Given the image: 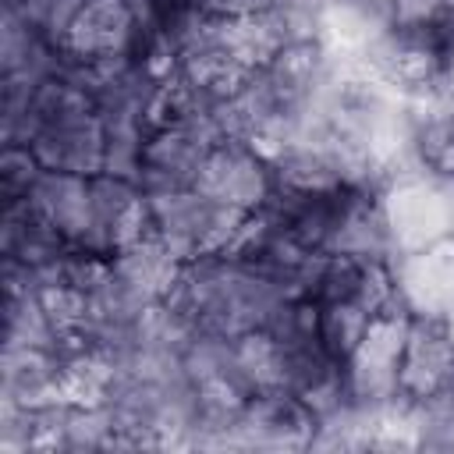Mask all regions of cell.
Wrapping results in <instances>:
<instances>
[{"label": "cell", "mask_w": 454, "mask_h": 454, "mask_svg": "<svg viewBox=\"0 0 454 454\" xmlns=\"http://www.w3.org/2000/svg\"><path fill=\"white\" fill-rule=\"evenodd\" d=\"M319 415L291 390H259L234 419V447H312Z\"/></svg>", "instance_id": "5b68a950"}, {"label": "cell", "mask_w": 454, "mask_h": 454, "mask_svg": "<svg viewBox=\"0 0 454 454\" xmlns=\"http://www.w3.org/2000/svg\"><path fill=\"white\" fill-rule=\"evenodd\" d=\"M110 262H114L117 280H121L138 301H145V305L163 301V298L170 294V287L177 284L181 270H184V262H181L156 234H145V238L124 245L121 252L110 255Z\"/></svg>", "instance_id": "4fadbf2b"}, {"label": "cell", "mask_w": 454, "mask_h": 454, "mask_svg": "<svg viewBox=\"0 0 454 454\" xmlns=\"http://www.w3.org/2000/svg\"><path fill=\"white\" fill-rule=\"evenodd\" d=\"M145 234H149L145 192L128 177L96 174L92 177V234L82 252L114 255Z\"/></svg>", "instance_id": "52a82bcc"}, {"label": "cell", "mask_w": 454, "mask_h": 454, "mask_svg": "<svg viewBox=\"0 0 454 454\" xmlns=\"http://www.w3.org/2000/svg\"><path fill=\"white\" fill-rule=\"evenodd\" d=\"M46 167L39 163V156L28 145H4L0 156V192H4V206L7 202H21L28 199L32 184L39 181Z\"/></svg>", "instance_id": "d6986e66"}, {"label": "cell", "mask_w": 454, "mask_h": 454, "mask_svg": "<svg viewBox=\"0 0 454 454\" xmlns=\"http://www.w3.org/2000/svg\"><path fill=\"white\" fill-rule=\"evenodd\" d=\"M0 380V397L25 408H46L53 401H64L60 355L53 348H4Z\"/></svg>", "instance_id": "5bb4252c"}, {"label": "cell", "mask_w": 454, "mask_h": 454, "mask_svg": "<svg viewBox=\"0 0 454 454\" xmlns=\"http://www.w3.org/2000/svg\"><path fill=\"white\" fill-rule=\"evenodd\" d=\"M390 28H433L443 25V0H394Z\"/></svg>", "instance_id": "44dd1931"}, {"label": "cell", "mask_w": 454, "mask_h": 454, "mask_svg": "<svg viewBox=\"0 0 454 454\" xmlns=\"http://www.w3.org/2000/svg\"><path fill=\"white\" fill-rule=\"evenodd\" d=\"M4 348H53L57 351V330L46 319L35 294H7Z\"/></svg>", "instance_id": "2e32d148"}, {"label": "cell", "mask_w": 454, "mask_h": 454, "mask_svg": "<svg viewBox=\"0 0 454 454\" xmlns=\"http://www.w3.org/2000/svg\"><path fill=\"white\" fill-rule=\"evenodd\" d=\"M372 4H376V7H383L387 14H390V7H394V0H372Z\"/></svg>", "instance_id": "d4e9b609"}, {"label": "cell", "mask_w": 454, "mask_h": 454, "mask_svg": "<svg viewBox=\"0 0 454 454\" xmlns=\"http://www.w3.org/2000/svg\"><path fill=\"white\" fill-rule=\"evenodd\" d=\"M443 74H447V82L454 85V39H450V46H447V60H443Z\"/></svg>", "instance_id": "603a6c76"}, {"label": "cell", "mask_w": 454, "mask_h": 454, "mask_svg": "<svg viewBox=\"0 0 454 454\" xmlns=\"http://www.w3.org/2000/svg\"><path fill=\"white\" fill-rule=\"evenodd\" d=\"M401 301L411 316L454 319V238L419 252H404L390 262Z\"/></svg>", "instance_id": "ba28073f"}, {"label": "cell", "mask_w": 454, "mask_h": 454, "mask_svg": "<svg viewBox=\"0 0 454 454\" xmlns=\"http://www.w3.org/2000/svg\"><path fill=\"white\" fill-rule=\"evenodd\" d=\"M14 4L28 18V25L39 35H46L50 43H57V46L64 43L67 28L74 25V18L85 7V0H14Z\"/></svg>", "instance_id": "ffe728a7"}, {"label": "cell", "mask_w": 454, "mask_h": 454, "mask_svg": "<svg viewBox=\"0 0 454 454\" xmlns=\"http://www.w3.org/2000/svg\"><path fill=\"white\" fill-rule=\"evenodd\" d=\"M213 35L223 50H231L245 67L259 71L266 67L284 43V32L277 28L273 14L270 11H259V14H231V18H220L216 14V25H213Z\"/></svg>", "instance_id": "9a60e30c"}, {"label": "cell", "mask_w": 454, "mask_h": 454, "mask_svg": "<svg viewBox=\"0 0 454 454\" xmlns=\"http://www.w3.org/2000/svg\"><path fill=\"white\" fill-rule=\"evenodd\" d=\"M273 0H202V11L209 14H220V18H231V14H259V11H270Z\"/></svg>", "instance_id": "7402d4cb"}, {"label": "cell", "mask_w": 454, "mask_h": 454, "mask_svg": "<svg viewBox=\"0 0 454 454\" xmlns=\"http://www.w3.org/2000/svg\"><path fill=\"white\" fill-rule=\"evenodd\" d=\"M149 199V234H156L181 262L220 255L245 223V209L206 199L195 188H174Z\"/></svg>", "instance_id": "6da1fadb"}, {"label": "cell", "mask_w": 454, "mask_h": 454, "mask_svg": "<svg viewBox=\"0 0 454 454\" xmlns=\"http://www.w3.org/2000/svg\"><path fill=\"white\" fill-rule=\"evenodd\" d=\"M443 25L454 32V0H443Z\"/></svg>", "instance_id": "cb8c5ba5"}, {"label": "cell", "mask_w": 454, "mask_h": 454, "mask_svg": "<svg viewBox=\"0 0 454 454\" xmlns=\"http://www.w3.org/2000/svg\"><path fill=\"white\" fill-rule=\"evenodd\" d=\"M397 387L411 401L454 397V330L447 319L411 316Z\"/></svg>", "instance_id": "8992f818"}, {"label": "cell", "mask_w": 454, "mask_h": 454, "mask_svg": "<svg viewBox=\"0 0 454 454\" xmlns=\"http://www.w3.org/2000/svg\"><path fill=\"white\" fill-rule=\"evenodd\" d=\"M46 170H67L82 177L103 174L106 160V135H103V117L96 114H78V117H60L39 128V135L28 145Z\"/></svg>", "instance_id": "30bf717a"}, {"label": "cell", "mask_w": 454, "mask_h": 454, "mask_svg": "<svg viewBox=\"0 0 454 454\" xmlns=\"http://www.w3.org/2000/svg\"><path fill=\"white\" fill-rule=\"evenodd\" d=\"M195 192H202L213 202L255 213L266 206L273 192V167L248 142L227 138L206 153L202 170L195 177Z\"/></svg>", "instance_id": "277c9868"}, {"label": "cell", "mask_w": 454, "mask_h": 454, "mask_svg": "<svg viewBox=\"0 0 454 454\" xmlns=\"http://www.w3.org/2000/svg\"><path fill=\"white\" fill-rule=\"evenodd\" d=\"M369 323L372 316L358 301H319V337L337 362H348V355L365 337Z\"/></svg>", "instance_id": "e0dca14e"}, {"label": "cell", "mask_w": 454, "mask_h": 454, "mask_svg": "<svg viewBox=\"0 0 454 454\" xmlns=\"http://www.w3.org/2000/svg\"><path fill=\"white\" fill-rule=\"evenodd\" d=\"M411 149L433 177L454 181V114L419 121L411 135Z\"/></svg>", "instance_id": "ac0fdd59"}, {"label": "cell", "mask_w": 454, "mask_h": 454, "mask_svg": "<svg viewBox=\"0 0 454 454\" xmlns=\"http://www.w3.org/2000/svg\"><path fill=\"white\" fill-rule=\"evenodd\" d=\"M397 255L454 238V181L426 170L390 181L380 192Z\"/></svg>", "instance_id": "7a4b0ae2"}, {"label": "cell", "mask_w": 454, "mask_h": 454, "mask_svg": "<svg viewBox=\"0 0 454 454\" xmlns=\"http://www.w3.org/2000/svg\"><path fill=\"white\" fill-rule=\"evenodd\" d=\"M408 323L411 316H376L358 340V348L344 362L348 376V394L351 401H390L401 394V358H404V340H408Z\"/></svg>", "instance_id": "3957f363"}, {"label": "cell", "mask_w": 454, "mask_h": 454, "mask_svg": "<svg viewBox=\"0 0 454 454\" xmlns=\"http://www.w3.org/2000/svg\"><path fill=\"white\" fill-rule=\"evenodd\" d=\"M43 220H50L71 248H85L92 234V177L67 170H43L25 199Z\"/></svg>", "instance_id": "7c38bea8"}, {"label": "cell", "mask_w": 454, "mask_h": 454, "mask_svg": "<svg viewBox=\"0 0 454 454\" xmlns=\"http://www.w3.org/2000/svg\"><path fill=\"white\" fill-rule=\"evenodd\" d=\"M138 46V21L128 0H85L82 14L67 28L60 50L78 60L131 57Z\"/></svg>", "instance_id": "8fae6325"}, {"label": "cell", "mask_w": 454, "mask_h": 454, "mask_svg": "<svg viewBox=\"0 0 454 454\" xmlns=\"http://www.w3.org/2000/svg\"><path fill=\"white\" fill-rule=\"evenodd\" d=\"M213 145L181 124H160L145 135L142 145V167L135 184L145 195L174 192V188H195V177L202 170V160Z\"/></svg>", "instance_id": "9c48e42d"}]
</instances>
